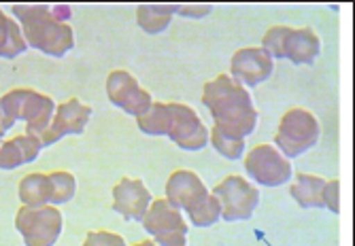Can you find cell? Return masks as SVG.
I'll list each match as a JSON object with an SVG mask.
<instances>
[{
    "mask_svg": "<svg viewBox=\"0 0 355 246\" xmlns=\"http://www.w3.org/2000/svg\"><path fill=\"white\" fill-rule=\"evenodd\" d=\"M141 223L145 231L153 236V240L177 236V234L187 236V223L183 219L181 210L171 206L166 200H153Z\"/></svg>",
    "mask_w": 355,
    "mask_h": 246,
    "instance_id": "5bb4252c",
    "label": "cell"
},
{
    "mask_svg": "<svg viewBox=\"0 0 355 246\" xmlns=\"http://www.w3.org/2000/svg\"><path fill=\"white\" fill-rule=\"evenodd\" d=\"M107 96L113 106L137 119L143 117L153 104L149 91H145L128 70H113L107 77Z\"/></svg>",
    "mask_w": 355,
    "mask_h": 246,
    "instance_id": "52a82bcc",
    "label": "cell"
},
{
    "mask_svg": "<svg viewBox=\"0 0 355 246\" xmlns=\"http://www.w3.org/2000/svg\"><path fill=\"white\" fill-rule=\"evenodd\" d=\"M47 176H49V206L71 202L75 191H77L75 176L71 172H64V170L51 172Z\"/></svg>",
    "mask_w": 355,
    "mask_h": 246,
    "instance_id": "44dd1931",
    "label": "cell"
},
{
    "mask_svg": "<svg viewBox=\"0 0 355 246\" xmlns=\"http://www.w3.org/2000/svg\"><path fill=\"white\" fill-rule=\"evenodd\" d=\"M175 13L177 5H141L137 9V21L147 35H159L168 28Z\"/></svg>",
    "mask_w": 355,
    "mask_h": 246,
    "instance_id": "ac0fdd59",
    "label": "cell"
},
{
    "mask_svg": "<svg viewBox=\"0 0 355 246\" xmlns=\"http://www.w3.org/2000/svg\"><path fill=\"white\" fill-rule=\"evenodd\" d=\"M213 196L221 206V219L228 223L251 219L260 204V191L241 176L223 178L213 189Z\"/></svg>",
    "mask_w": 355,
    "mask_h": 246,
    "instance_id": "5b68a950",
    "label": "cell"
},
{
    "mask_svg": "<svg viewBox=\"0 0 355 246\" xmlns=\"http://www.w3.org/2000/svg\"><path fill=\"white\" fill-rule=\"evenodd\" d=\"M55 104L35 89H19V121H26V134L41 140L53 119Z\"/></svg>",
    "mask_w": 355,
    "mask_h": 246,
    "instance_id": "4fadbf2b",
    "label": "cell"
},
{
    "mask_svg": "<svg viewBox=\"0 0 355 246\" xmlns=\"http://www.w3.org/2000/svg\"><path fill=\"white\" fill-rule=\"evenodd\" d=\"M3 138H5V130L0 128V144H3Z\"/></svg>",
    "mask_w": 355,
    "mask_h": 246,
    "instance_id": "1f68e13d",
    "label": "cell"
},
{
    "mask_svg": "<svg viewBox=\"0 0 355 246\" xmlns=\"http://www.w3.org/2000/svg\"><path fill=\"white\" fill-rule=\"evenodd\" d=\"M324 187H326V180L321 178V176L300 172V174L296 176V180L292 182V187H289V193H292V198H294L302 208L319 210V208H326V206H324V200H321Z\"/></svg>",
    "mask_w": 355,
    "mask_h": 246,
    "instance_id": "2e32d148",
    "label": "cell"
},
{
    "mask_svg": "<svg viewBox=\"0 0 355 246\" xmlns=\"http://www.w3.org/2000/svg\"><path fill=\"white\" fill-rule=\"evenodd\" d=\"M209 138H211V144L215 146V151L219 153L221 158L232 160V162H236V160L243 158V153H245V140L243 138H234L230 134H223L217 128L211 130V136Z\"/></svg>",
    "mask_w": 355,
    "mask_h": 246,
    "instance_id": "7402d4cb",
    "label": "cell"
},
{
    "mask_svg": "<svg viewBox=\"0 0 355 246\" xmlns=\"http://www.w3.org/2000/svg\"><path fill=\"white\" fill-rule=\"evenodd\" d=\"M15 229L26 246H53L62 231V214L55 206H21L15 214Z\"/></svg>",
    "mask_w": 355,
    "mask_h": 246,
    "instance_id": "277c9868",
    "label": "cell"
},
{
    "mask_svg": "<svg viewBox=\"0 0 355 246\" xmlns=\"http://www.w3.org/2000/svg\"><path fill=\"white\" fill-rule=\"evenodd\" d=\"M171 104L166 102H153L151 108L137 119V126L141 132L149 136H168L171 132Z\"/></svg>",
    "mask_w": 355,
    "mask_h": 246,
    "instance_id": "ffe728a7",
    "label": "cell"
},
{
    "mask_svg": "<svg viewBox=\"0 0 355 246\" xmlns=\"http://www.w3.org/2000/svg\"><path fill=\"white\" fill-rule=\"evenodd\" d=\"M135 246H157L153 240H143V242H139V244H135Z\"/></svg>",
    "mask_w": 355,
    "mask_h": 246,
    "instance_id": "4dcf8cb0",
    "label": "cell"
},
{
    "mask_svg": "<svg viewBox=\"0 0 355 246\" xmlns=\"http://www.w3.org/2000/svg\"><path fill=\"white\" fill-rule=\"evenodd\" d=\"M338 189H340V182L334 178V180H326V187H324V193H321V200H324V206L330 210V212H338Z\"/></svg>",
    "mask_w": 355,
    "mask_h": 246,
    "instance_id": "f1b7e54d",
    "label": "cell"
},
{
    "mask_svg": "<svg viewBox=\"0 0 355 246\" xmlns=\"http://www.w3.org/2000/svg\"><path fill=\"white\" fill-rule=\"evenodd\" d=\"M202 104L209 108L219 132L230 134L234 138H247L257 128V115L251 94L230 77L219 75L217 79L205 83Z\"/></svg>",
    "mask_w": 355,
    "mask_h": 246,
    "instance_id": "6da1fadb",
    "label": "cell"
},
{
    "mask_svg": "<svg viewBox=\"0 0 355 246\" xmlns=\"http://www.w3.org/2000/svg\"><path fill=\"white\" fill-rule=\"evenodd\" d=\"M153 198L139 178H119L113 187V212L121 214L128 221H143Z\"/></svg>",
    "mask_w": 355,
    "mask_h": 246,
    "instance_id": "7c38bea8",
    "label": "cell"
},
{
    "mask_svg": "<svg viewBox=\"0 0 355 246\" xmlns=\"http://www.w3.org/2000/svg\"><path fill=\"white\" fill-rule=\"evenodd\" d=\"M15 140H17V144H19V146H21V151H24L26 164L35 162V160L39 158V153H41V149H43V144H41V140H39V138L28 136V134H21V136H15Z\"/></svg>",
    "mask_w": 355,
    "mask_h": 246,
    "instance_id": "83f0119b",
    "label": "cell"
},
{
    "mask_svg": "<svg viewBox=\"0 0 355 246\" xmlns=\"http://www.w3.org/2000/svg\"><path fill=\"white\" fill-rule=\"evenodd\" d=\"M319 55V39L311 28H289L285 39V59L311 66Z\"/></svg>",
    "mask_w": 355,
    "mask_h": 246,
    "instance_id": "9a60e30c",
    "label": "cell"
},
{
    "mask_svg": "<svg viewBox=\"0 0 355 246\" xmlns=\"http://www.w3.org/2000/svg\"><path fill=\"white\" fill-rule=\"evenodd\" d=\"M24 164H26V158H24V151L17 144V140L15 138L3 140V144H0V168H3V170H15V168L24 166Z\"/></svg>",
    "mask_w": 355,
    "mask_h": 246,
    "instance_id": "484cf974",
    "label": "cell"
},
{
    "mask_svg": "<svg viewBox=\"0 0 355 246\" xmlns=\"http://www.w3.org/2000/svg\"><path fill=\"white\" fill-rule=\"evenodd\" d=\"M211 5H177V15L183 17H205L211 13Z\"/></svg>",
    "mask_w": 355,
    "mask_h": 246,
    "instance_id": "f546056e",
    "label": "cell"
},
{
    "mask_svg": "<svg viewBox=\"0 0 355 246\" xmlns=\"http://www.w3.org/2000/svg\"><path fill=\"white\" fill-rule=\"evenodd\" d=\"M275 70V59L262 47H245L232 55L230 73L232 81L243 87H255L264 83Z\"/></svg>",
    "mask_w": 355,
    "mask_h": 246,
    "instance_id": "9c48e42d",
    "label": "cell"
},
{
    "mask_svg": "<svg viewBox=\"0 0 355 246\" xmlns=\"http://www.w3.org/2000/svg\"><path fill=\"white\" fill-rule=\"evenodd\" d=\"M171 132L168 138L185 149V151H200L209 142V130L205 128V123L196 115L191 106L171 102Z\"/></svg>",
    "mask_w": 355,
    "mask_h": 246,
    "instance_id": "ba28073f",
    "label": "cell"
},
{
    "mask_svg": "<svg viewBox=\"0 0 355 246\" xmlns=\"http://www.w3.org/2000/svg\"><path fill=\"white\" fill-rule=\"evenodd\" d=\"M28 49V43L21 35V28L17 21L7 17L0 9V57L13 59Z\"/></svg>",
    "mask_w": 355,
    "mask_h": 246,
    "instance_id": "d6986e66",
    "label": "cell"
},
{
    "mask_svg": "<svg viewBox=\"0 0 355 246\" xmlns=\"http://www.w3.org/2000/svg\"><path fill=\"white\" fill-rule=\"evenodd\" d=\"M17 193L24 206H30V208L49 206V176L41 172L24 176L19 180Z\"/></svg>",
    "mask_w": 355,
    "mask_h": 246,
    "instance_id": "e0dca14e",
    "label": "cell"
},
{
    "mask_svg": "<svg viewBox=\"0 0 355 246\" xmlns=\"http://www.w3.org/2000/svg\"><path fill=\"white\" fill-rule=\"evenodd\" d=\"M83 246H125V242L121 236L103 229V231H89L85 236Z\"/></svg>",
    "mask_w": 355,
    "mask_h": 246,
    "instance_id": "4316f807",
    "label": "cell"
},
{
    "mask_svg": "<svg viewBox=\"0 0 355 246\" xmlns=\"http://www.w3.org/2000/svg\"><path fill=\"white\" fill-rule=\"evenodd\" d=\"M289 35V26H272L262 39V49L272 59H285V39Z\"/></svg>",
    "mask_w": 355,
    "mask_h": 246,
    "instance_id": "cb8c5ba5",
    "label": "cell"
},
{
    "mask_svg": "<svg viewBox=\"0 0 355 246\" xmlns=\"http://www.w3.org/2000/svg\"><path fill=\"white\" fill-rule=\"evenodd\" d=\"M13 15L21 28L28 47H35L51 57H64L75 45V35L69 23V7L47 5H13Z\"/></svg>",
    "mask_w": 355,
    "mask_h": 246,
    "instance_id": "7a4b0ae2",
    "label": "cell"
},
{
    "mask_svg": "<svg viewBox=\"0 0 355 246\" xmlns=\"http://www.w3.org/2000/svg\"><path fill=\"white\" fill-rule=\"evenodd\" d=\"M247 174L264 187H281L292 178V162L283 158L272 144H257L245 158Z\"/></svg>",
    "mask_w": 355,
    "mask_h": 246,
    "instance_id": "8992f818",
    "label": "cell"
},
{
    "mask_svg": "<svg viewBox=\"0 0 355 246\" xmlns=\"http://www.w3.org/2000/svg\"><path fill=\"white\" fill-rule=\"evenodd\" d=\"M89 117H92V108L87 104H81L77 98H71L69 102H62L60 106H55L49 128L41 136V144L51 146L69 134H83Z\"/></svg>",
    "mask_w": 355,
    "mask_h": 246,
    "instance_id": "8fae6325",
    "label": "cell"
},
{
    "mask_svg": "<svg viewBox=\"0 0 355 246\" xmlns=\"http://www.w3.org/2000/svg\"><path fill=\"white\" fill-rule=\"evenodd\" d=\"M19 121V89H13L0 98V128L11 130Z\"/></svg>",
    "mask_w": 355,
    "mask_h": 246,
    "instance_id": "d4e9b609",
    "label": "cell"
},
{
    "mask_svg": "<svg viewBox=\"0 0 355 246\" xmlns=\"http://www.w3.org/2000/svg\"><path fill=\"white\" fill-rule=\"evenodd\" d=\"M319 140V123L313 113L304 108L287 111L279 123V130L275 136L277 151L283 158L294 160L309 149H313Z\"/></svg>",
    "mask_w": 355,
    "mask_h": 246,
    "instance_id": "3957f363",
    "label": "cell"
},
{
    "mask_svg": "<svg viewBox=\"0 0 355 246\" xmlns=\"http://www.w3.org/2000/svg\"><path fill=\"white\" fill-rule=\"evenodd\" d=\"M219 219H221V206H219V202H217V198L213 193L207 198V202L196 212L189 214V221H191L193 227H211Z\"/></svg>",
    "mask_w": 355,
    "mask_h": 246,
    "instance_id": "603a6c76",
    "label": "cell"
},
{
    "mask_svg": "<svg viewBox=\"0 0 355 246\" xmlns=\"http://www.w3.org/2000/svg\"><path fill=\"white\" fill-rule=\"evenodd\" d=\"M205 182L196 172L189 170H177L171 174L166 182V202L175 206L177 210H185L187 214L196 212L209 198Z\"/></svg>",
    "mask_w": 355,
    "mask_h": 246,
    "instance_id": "30bf717a",
    "label": "cell"
}]
</instances>
